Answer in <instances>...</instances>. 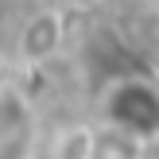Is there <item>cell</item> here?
Instances as JSON below:
<instances>
[{"mask_svg": "<svg viewBox=\"0 0 159 159\" xmlns=\"http://www.w3.org/2000/svg\"><path fill=\"white\" fill-rule=\"evenodd\" d=\"M58 39H62V20L54 12H39L23 27V54L27 58H43V54H51L58 47Z\"/></svg>", "mask_w": 159, "mask_h": 159, "instance_id": "obj_1", "label": "cell"}]
</instances>
